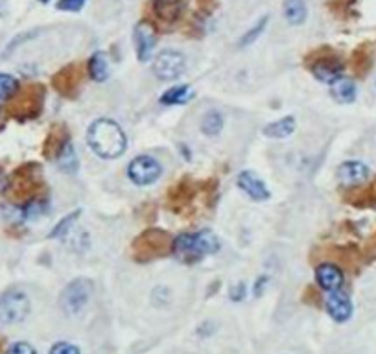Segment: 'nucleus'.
<instances>
[{
	"instance_id": "1",
	"label": "nucleus",
	"mask_w": 376,
	"mask_h": 354,
	"mask_svg": "<svg viewBox=\"0 0 376 354\" xmlns=\"http://www.w3.org/2000/svg\"><path fill=\"white\" fill-rule=\"evenodd\" d=\"M87 143L96 155L104 159H115L126 152V135L116 122L100 118L89 128Z\"/></svg>"
},
{
	"instance_id": "2",
	"label": "nucleus",
	"mask_w": 376,
	"mask_h": 354,
	"mask_svg": "<svg viewBox=\"0 0 376 354\" xmlns=\"http://www.w3.org/2000/svg\"><path fill=\"white\" fill-rule=\"evenodd\" d=\"M220 249V242L211 231H201V233H184L174 238L172 251L181 262L194 264L199 262L206 255L216 253Z\"/></svg>"
},
{
	"instance_id": "3",
	"label": "nucleus",
	"mask_w": 376,
	"mask_h": 354,
	"mask_svg": "<svg viewBox=\"0 0 376 354\" xmlns=\"http://www.w3.org/2000/svg\"><path fill=\"white\" fill-rule=\"evenodd\" d=\"M174 240L161 229H148L133 242V253L138 262H148L153 258L165 257L172 251Z\"/></svg>"
},
{
	"instance_id": "4",
	"label": "nucleus",
	"mask_w": 376,
	"mask_h": 354,
	"mask_svg": "<svg viewBox=\"0 0 376 354\" xmlns=\"http://www.w3.org/2000/svg\"><path fill=\"white\" fill-rule=\"evenodd\" d=\"M30 312V299L23 292H8L0 297V323L17 325Z\"/></svg>"
},
{
	"instance_id": "5",
	"label": "nucleus",
	"mask_w": 376,
	"mask_h": 354,
	"mask_svg": "<svg viewBox=\"0 0 376 354\" xmlns=\"http://www.w3.org/2000/svg\"><path fill=\"white\" fill-rule=\"evenodd\" d=\"M92 294V284L87 279H76L70 282L61 294V309L65 310V314H76L82 312L87 306L89 299Z\"/></svg>"
},
{
	"instance_id": "6",
	"label": "nucleus",
	"mask_w": 376,
	"mask_h": 354,
	"mask_svg": "<svg viewBox=\"0 0 376 354\" xmlns=\"http://www.w3.org/2000/svg\"><path fill=\"white\" fill-rule=\"evenodd\" d=\"M162 174L161 162L150 155H140L131 161L128 168L129 179L133 181L138 187H148V184L155 183Z\"/></svg>"
},
{
	"instance_id": "7",
	"label": "nucleus",
	"mask_w": 376,
	"mask_h": 354,
	"mask_svg": "<svg viewBox=\"0 0 376 354\" xmlns=\"http://www.w3.org/2000/svg\"><path fill=\"white\" fill-rule=\"evenodd\" d=\"M184 69H187V61L184 55L174 50H165L157 55L153 61V74L162 82H172L183 76Z\"/></svg>"
},
{
	"instance_id": "8",
	"label": "nucleus",
	"mask_w": 376,
	"mask_h": 354,
	"mask_svg": "<svg viewBox=\"0 0 376 354\" xmlns=\"http://www.w3.org/2000/svg\"><path fill=\"white\" fill-rule=\"evenodd\" d=\"M43 96L45 91L39 85H33L26 91V94L18 98V101L11 107V113L18 118H35L43 111Z\"/></svg>"
},
{
	"instance_id": "9",
	"label": "nucleus",
	"mask_w": 376,
	"mask_h": 354,
	"mask_svg": "<svg viewBox=\"0 0 376 354\" xmlns=\"http://www.w3.org/2000/svg\"><path fill=\"white\" fill-rule=\"evenodd\" d=\"M308 65H310L314 76L323 83L338 82L341 78V72H343V65L336 55H321L317 60L308 61Z\"/></svg>"
},
{
	"instance_id": "10",
	"label": "nucleus",
	"mask_w": 376,
	"mask_h": 354,
	"mask_svg": "<svg viewBox=\"0 0 376 354\" xmlns=\"http://www.w3.org/2000/svg\"><path fill=\"white\" fill-rule=\"evenodd\" d=\"M135 48H137L138 61H148L152 57V52L155 48L157 33L150 23H138L133 32Z\"/></svg>"
},
{
	"instance_id": "11",
	"label": "nucleus",
	"mask_w": 376,
	"mask_h": 354,
	"mask_svg": "<svg viewBox=\"0 0 376 354\" xmlns=\"http://www.w3.org/2000/svg\"><path fill=\"white\" fill-rule=\"evenodd\" d=\"M79 82H82V70L78 65H69L61 69L60 72L55 74L52 83H54L55 91L61 92L63 96H72L74 92L78 91Z\"/></svg>"
},
{
	"instance_id": "12",
	"label": "nucleus",
	"mask_w": 376,
	"mask_h": 354,
	"mask_svg": "<svg viewBox=\"0 0 376 354\" xmlns=\"http://www.w3.org/2000/svg\"><path fill=\"white\" fill-rule=\"evenodd\" d=\"M238 187L255 201H266L270 198V190H267L266 183L251 170H245L238 175Z\"/></svg>"
},
{
	"instance_id": "13",
	"label": "nucleus",
	"mask_w": 376,
	"mask_h": 354,
	"mask_svg": "<svg viewBox=\"0 0 376 354\" xmlns=\"http://www.w3.org/2000/svg\"><path fill=\"white\" fill-rule=\"evenodd\" d=\"M336 174L343 184L356 187V184H362L363 181H367L369 168L360 161H345L343 165H340Z\"/></svg>"
},
{
	"instance_id": "14",
	"label": "nucleus",
	"mask_w": 376,
	"mask_h": 354,
	"mask_svg": "<svg viewBox=\"0 0 376 354\" xmlns=\"http://www.w3.org/2000/svg\"><path fill=\"white\" fill-rule=\"evenodd\" d=\"M326 310L332 319H336L338 323H345L353 316V303H350L349 295L336 290L326 299Z\"/></svg>"
},
{
	"instance_id": "15",
	"label": "nucleus",
	"mask_w": 376,
	"mask_h": 354,
	"mask_svg": "<svg viewBox=\"0 0 376 354\" xmlns=\"http://www.w3.org/2000/svg\"><path fill=\"white\" fill-rule=\"evenodd\" d=\"M67 144H70V133L69 129H67V126L63 124L54 126L45 140V155L48 157V159H55Z\"/></svg>"
},
{
	"instance_id": "16",
	"label": "nucleus",
	"mask_w": 376,
	"mask_h": 354,
	"mask_svg": "<svg viewBox=\"0 0 376 354\" xmlns=\"http://www.w3.org/2000/svg\"><path fill=\"white\" fill-rule=\"evenodd\" d=\"M316 279L323 290L336 292L343 284V272L336 264H321L316 270Z\"/></svg>"
},
{
	"instance_id": "17",
	"label": "nucleus",
	"mask_w": 376,
	"mask_h": 354,
	"mask_svg": "<svg viewBox=\"0 0 376 354\" xmlns=\"http://www.w3.org/2000/svg\"><path fill=\"white\" fill-rule=\"evenodd\" d=\"M153 13L162 23H175L183 13V0H153Z\"/></svg>"
},
{
	"instance_id": "18",
	"label": "nucleus",
	"mask_w": 376,
	"mask_h": 354,
	"mask_svg": "<svg viewBox=\"0 0 376 354\" xmlns=\"http://www.w3.org/2000/svg\"><path fill=\"white\" fill-rule=\"evenodd\" d=\"M192 196L194 184L188 179H181L179 183L168 190V201H170L172 209H175V211H179L181 207H184V205L192 199Z\"/></svg>"
},
{
	"instance_id": "19",
	"label": "nucleus",
	"mask_w": 376,
	"mask_h": 354,
	"mask_svg": "<svg viewBox=\"0 0 376 354\" xmlns=\"http://www.w3.org/2000/svg\"><path fill=\"white\" fill-rule=\"evenodd\" d=\"M89 76H91L94 82H106L109 78V61H107V55L104 52H96L89 60L87 65Z\"/></svg>"
},
{
	"instance_id": "20",
	"label": "nucleus",
	"mask_w": 376,
	"mask_h": 354,
	"mask_svg": "<svg viewBox=\"0 0 376 354\" xmlns=\"http://www.w3.org/2000/svg\"><path fill=\"white\" fill-rule=\"evenodd\" d=\"M332 96L340 104H350L356 100V85L353 79L340 78L338 82L332 83Z\"/></svg>"
},
{
	"instance_id": "21",
	"label": "nucleus",
	"mask_w": 376,
	"mask_h": 354,
	"mask_svg": "<svg viewBox=\"0 0 376 354\" xmlns=\"http://www.w3.org/2000/svg\"><path fill=\"white\" fill-rule=\"evenodd\" d=\"M295 129V120L294 116H284V118L271 122L264 128V135L271 138H286L294 133Z\"/></svg>"
},
{
	"instance_id": "22",
	"label": "nucleus",
	"mask_w": 376,
	"mask_h": 354,
	"mask_svg": "<svg viewBox=\"0 0 376 354\" xmlns=\"http://www.w3.org/2000/svg\"><path fill=\"white\" fill-rule=\"evenodd\" d=\"M192 98V91L188 85H179V87L168 89L161 96V104L165 106H183Z\"/></svg>"
},
{
	"instance_id": "23",
	"label": "nucleus",
	"mask_w": 376,
	"mask_h": 354,
	"mask_svg": "<svg viewBox=\"0 0 376 354\" xmlns=\"http://www.w3.org/2000/svg\"><path fill=\"white\" fill-rule=\"evenodd\" d=\"M284 17L289 24H301L306 18V4L304 0H286Z\"/></svg>"
},
{
	"instance_id": "24",
	"label": "nucleus",
	"mask_w": 376,
	"mask_h": 354,
	"mask_svg": "<svg viewBox=\"0 0 376 354\" xmlns=\"http://www.w3.org/2000/svg\"><path fill=\"white\" fill-rule=\"evenodd\" d=\"M55 161H57V166H60L63 172H67V174H76V170H78V155L74 152L72 143L67 144V146L61 150L60 155L55 157Z\"/></svg>"
},
{
	"instance_id": "25",
	"label": "nucleus",
	"mask_w": 376,
	"mask_h": 354,
	"mask_svg": "<svg viewBox=\"0 0 376 354\" xmlns=\"http://www.w3.org/2000/svg\"><path fill=\"white\" fill-rule=\"evenodd\" d=\"M223 128V116L218 111H209L201 120V131L209 137H216Z\"/></svg>"
},
{
	"instance_id": "26",
	"label": "nucleus",
	"mask_w": 376,
	"mask_h": 354,
	"mask_svg": "<svg viewBox=\"0 0 376 354\" xmlns=\"http://www.w3.org/2000/svg\"><path fill=\"white\" fill-rule=\"evenodd\" d=\"M18 94V82L9 74H0V100H9Z\"/></svg>"
},
{
	"instance_id": "27",
	"label": "nucleus",
	"mask_w": 376,
	"mask_h": 354,
	"mask_svg": "<svg viewBox=\"0 0 376 354\" xmlns=\"http://www.w3.org/2000/svg\"><path fill=\"white\" fill-rule=\"evenodd\" d=\"M79 214H82V211H74L72 214H69V216H65L63 220H61L60 223H57V226L54 227V229H52L50 238H61L63 235H67L70 227H72L74 220H78Z\"/></svg>"
},
{
	"instance_id": "28",
	"label": "nucleus",
	"mask_w": 376,
	"mask_h": 354,
	"mask_svg": "<svg viewBox=\"0 0 376 354\" xmlns=\"http://www.w3.org/2000/svg\"><path fill=\"white\" fill-rule=\"evenodd\" d=\"M266 24H267V17H264L262 21H258V23L255 24V26H253L251 30H249V32L242 37V39H240V46H248V45H251V43L257 41L258 35L264 32Z\"/></svg>"
},
{
	"instance_id": "29",
	"label": "nucleus",
	"mask_w": 376,
	"mask_h": 354,
	"mask_svg": "<svg viewBox=\"0 0 376 354\" xmlns=\"http://www.w3.org/2000/svg\"><path fill=\"white\" fill-rule=\"evenodd\" d=\"M87 0H60L57 2V9H63V11H79V9L85 6Z\"/></svg>"
},
{
	"instance_id": "30",
	"label": "nucleus",
	"mask_w": 376,
	"mask_h": 354,
	"mask_svg": "<svg viewBox=\"0 0 376 354\" xmlns=\"http://www.w3.org/2000/svg\"><path fill=\"white\" fill-rule=\"evenodd\" d=\"M6 354H37V353L30 343H26V341H18V343H13V345L9 347V349L6 350Z\"/></svg>"
},
{
	"instance_id": "31",
	"label": "nucleus",
	"mask_w": 376,
	"mask_h": 354,
	"mask_svg": "<svg viewBox=\"0 0 376 354\" xmlns=\"http://www.w3.org/2000/svg\"><path fill=\"white\" fill-rule=\"evenodd\" d=\"M50 354H79V349L76 345H70V343H55L50 349Z\"/></svg>"
},
{
	"instance_id": "32",
	"label": "nucleus",
	"mask_w": 376,
	"mask_h": 354,
	"mask_svg": "<svg viewBox=\"0 0 376 354\" xmlns=\"http://www.w3.org/2000/svg\"><path fill=\"white\" fill-rule=\"evenodd\" d=\"M243 295H245V286H243L242 282L231 288V299L240 301V299H243Z\"/></svg>"
},
{
	"instance_id": "33",
	"label": "nucleus",
	"mask_w": 376,
	"mask_h": 354,
	"mask_svg": "<svg viewBox=\"0 0 376 354\" xmlns=\"http://www.w3.org/2000/svg\"><path fill=\"white\" fill-rule=\"evenodd\" d=\"M9 187H11V181H9V177L4 174V172L0 170V192H6Z\"/></svg>"
},
{
	"instance_id": "34",
	"label": "nucleus",
	"mask_w": 376,
	"mask_h": 354,
	"mask_svg": "<svg viewBox=\"0 0 376 354\" xmlns=\"http://www.w3.org/2000/svg\"><path fill=\"white\" fill-rule=\"evenodd\" d=\"M266 282H267V277H260V279H258V282H257V288H255V294L260 295V288H264V286H266Z\"/></svg>"
},
{
	"instance_id": "35",
	"label": "nucleus",
	"mask_w": 376,
	"mask_h": 354,
	"mask_svg": "<svg viewBox=\"0 0 376 354\" xmlns=\"http://www.w3.org/2000/svg\"><path fill=\"white\" fill-rule=\"evenodd\" d=\"M39 2H43V4H46V2H50V0H39Z\"/></svg>"
}]
</instances>
